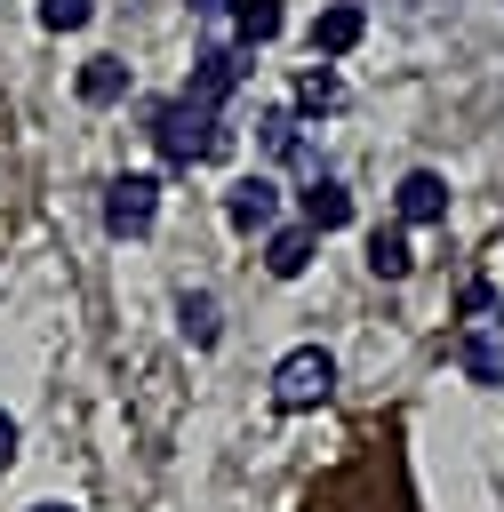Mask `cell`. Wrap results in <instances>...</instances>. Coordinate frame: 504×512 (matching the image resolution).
<instances>
[{"instance_id": "7", "label": "cell", "mask_w": 504, "mask_h": 512, "mask_svg": "<svg viewBox=\"0 0 504 512\" xmlns=\"http://www.w3.org/2000/svg\"><path fill=\"white\" fill-rule=\"evenodd\" d=\"M392 224H448V176L440 168H408L400 184H392Z\"/></svg>"}, {"instance_id": "3", "label": "cell", "mask_w": 504, "mask_h": 512, "mask_svg": "<svg viewBox=\"0 0 504 512\" xmlns=\"http://www.w3.org/2000/svg\"><path fill=\"white\" fill-rule=\"evenodd\" d=\"M240 80H248V48H232V40H208L200 56H192V72H184V104H200V112H224L232 96H240Z\"/></svg>"}, {"instance_id": "18", "label": "cell", "mask_w": 504, "mask_h": 512, "mask_svg": "<svg viewBox=\"0 0 504 512\" xmlns=\"http://www.w3.org/2000/svg\"><path fill=\"white\" fill-rule=\"evenodd\" d=\"M496 304H504V296H496V280H480V272H472V280L456 288V312H464V320H488Z\"/></svg>"}, {"instance_id": "10", "label": "cell", "mask_w": 504, "mask_h": 512, "mask_svg": "<svg viewBox=\"0 0 504 512\" xmlns=\"http://www.w3.org/2000/svg\"><path fill=\"white\" fill-rule=\"evenodd\" d=\"M256 152L264 160H288V168H312V144H304V120L288 112V104H272V112H256ZM320 176V168H312Z\"/></svg>"}, {"instance_id": "4", "label": "cell", "mask_w": 504, "mask_h": 512, "mask_svg": "<svg viewBox=\"0 0 504 512\" xmlns=\"http://www.w3.org/2000/svg\"><path fill=\"white\" fill-rule=\"evenodd\" d=\"M160 224V176H112L104 184V232L112 240H144Z\"/></svg>"}, {"instance_id": "16", "label": "cell", "mask_w": 504, "mask_h": 512, "mask_svg": "<svg viewBox=\"0 0 504 512\" xmlns=\"http://www.w3.org/2000/svg\"><path fill=\"white\" fill-rule=\"evenodd\" d=\"M368 272H376V280H408V272H416L408 224H376V232H368Z\"/></svg>"}, {"instance_id": "19", "label": "cell", "mask_w": 504, "mask_h": 512, "mask_svg": "<svg viewBox=\"0 0 504 512\" xmlns=\"http://www.w3.org/2000/svg\"><path fill=\"white\" fill-rule=\"evenodd\" d=\"M16 456V416H0V464Z\"/></svg>"}, {"instance_id": "17", "label": "cell", "mask_w": 504, "mask_h": 512, "mask_svg": "<svg viewBox=\"0 0 504 512\" xmlns=\"http://www.w3.org/2000/svg\"><path fill=\"white\" fill-rule=\"evenodd\" d=\"M32 16H40V32H88V16H96V0H40Z\"/></svg>"}, {"instance_id": "14", "label": "cell", "mask_w": 504, "mask_h": 512, "mask_svg": "<svg viewBox=\"0 0 504 512\" xmlns=\"http://www.w3.org/2000/svg\"><path fill=\"white\" fill-rule=\"evenodd\" d=\"M456 368L472 384H504V328H464L456 336Z\"/></svg>"}, {"instance_id": "1", "label": "cell", "mask_w": 504, "mask_h": 512, "mask_svg": "<svg viewBox=\"0 0 504 512\" xmlns=\"http://www.w3.org/2000/svg\"><path fill=\"white\" fill-rule=\"evenodd\" d=\"M152 152H160V168L168 176H192V168H208V160H224L232 152V128H224V112H200V104H184V96H168V104H152Z\"/></svg>"}, {"instance_id": "13", "label": "cell", "mask_w": 504, "mask_h": 512, "mask_svg": "<svg viewBox=\"0 0 504 512\" xmlns=\"http://www.w3.org/2000/svg\"><path fill=\"white\" fill-rule=\"evenodd\" d=\"M224 24H232V48H248V56H256V48H272V40H280V24H288V16H280V0H232V8H224Z\"/></svg>"}, {"instance_id": "8", "label": "cell", "mask_w": 504, "mask_h": 512, "mask_svg": "<svg viewBox=\"0 0 504 512\" xmlns=\"http://www.w3.org/2000/svg\"><path fill=\"white\" fill-rule=\"evenodd\" d=\"M296 224H312L320 240L344 232V224H352V192H344V176H304V192H296Z\"/></svg>"}, {"instance_id": "11", "label": "cell", "mask_w": 504, "mask_h": 512, "mask_svg": "<svg viewBox=\"0 0 504 512\" xmlns=\"http://www.w3.org/2000/svg\"><path fill=\"white\" fill-rule=\"evenodd\" d=\"M336 104H344V80H336V64L312 56V64L296 72V88H288V112H296V120H320V112H336Z\"/></svg>"}, {"instance_id": "2", "label": "cell", "mask_w": 504, "mask_h": 512, "mask_svg": "<svg viewBox=\"0 0 504 512\" xmlns=\"http://www.w3.org/2000/svg\"><path fill=\"white\" fill-rule=\"evenodd\" d=\"M328 400H336V360H328L320 344H296V352L272 360V408H280V416H312V408H328Z\"/></svg>"}, {"instance_id": "21", "label": "cell", "mask_w": 504, "mask_h": 512, "mask_svg": "<svg viewBox=\"0 0 504 512\" xmlns=\"http://www.w3.org/2000/svg\"><path fill=\"white\" fill-rule=\"evenodd\" d=\"M32 512H72V504H32Z\"/></svg>"}, {"instance_id": "15", "label": "cell", "mask_w": 504, "mask_h": 512, "mask_svg": "<svg viewBox=\"0 0 504 512\" xmlns=\"http://www.w3.org/2000/svg\"><path fill=\"white\" fill-rule=\"evenodd\" d=\"M176 328H184V344H192V352H216V336H224L216 296H208V288H184V296H176Z\"/></svg>"}, {"instance_id": "20", "label": "cell", "mask_w": 504, "mask_h": 512, "mask_svg": "<svg viewBox=\"0 0 504 512\" xmlns=\"http://www.w3.org/2000/svg\"><path fill=\"white\" fill-rule=\"evenodd\" d=\"M184 8H192V16H224L232 0H184Z\"/></svg>"}, {"instance_id": "9", "label": "cell", "mask_w": 504, "mask_h": 512, "mask_svg": "<svg viewBox=\"0 0 504 512\" xmlns=\"http://www.w3.org/2000/svg\"><path fill=\"white\" fill-rule=\"evenodd\" d=\"M128 88H136V72H128L120 56H88V64L72 72V96H80L88 112H112V104H128Z\"/></svg>"}, {"instance_id": "6", "label": "cell", "mask_w": 504, "mask_h": 512, "mask_svg": "<svg viewBox=\"0 0 504 512\" xmlns=\"http://www.w3.org/2000/svg\"><path fill=\"white\" fill-rule=\"evenodd\" d=\"M368 40V8L360 0H328L320 16H312V32H304V48L320 56V64H336V56H352Z\"/></svg>"}, {"instance_id": "5", "label": "cell", "mask_w": 504, "mask_h": 512, "mask_svg": "<svg viewBox=\"0 0 504 512\" xmlns=\"http://www.w3.org/2000/svg\"><path fill=\"white\" fill-rule=\"evenodd\" d=\"M224 224H232L240 240H264V232L280 224V176H272V168L232 176V192H224Z\"/></svg>"}, {"instance_id": "22", "label": "cell", "mask_w": 504, "mask_h": 512, "mask_svg": "<svg viewBox=\"0 0 504 512\" xmlns=\"http://www.w3.org/2000/svg\"><path fill=\"white\" fill-rule=\"evenodd\" d=\"M496 328H504V304H496Z\"/></svg>"}, {"instance_id": "12", "label": "cell", "mask_w": 504, "mask_h": 512, "mask_svg": "<svg viewBox=\"0 0 504 512\" xmlns=\"http://www.w3.org/2000/svg\"><path fill=\"white\" fill-rule=\"evenodd\" d=\"M312 248H320L312 224H272V232H264V272H272V280H296V272L312 264Z\"/></svg>"}]
</instances>
